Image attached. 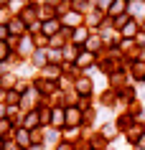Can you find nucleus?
Segmentation results:
<instances>
[{
    "mask_svg": "<svg viewBox=\"0 0 145 150\" xmlns=\"http://www.w3.org/2000/svg\"><path fill=\"white\" fill-rule=\"evenodd\" d=\"M8 33H10V36L23 38V36H28L31 31H28V25L23 23V18H21V16H13V18H10V23H8Z\"/></svg>",
    "mask_w": 145,
    "mask_h": 150,
    "instance_id": "f257e3e1",
    "label": "nucleus"
},
{
    "mask_svg": "<svg viewBox=\"0 0 145 150\" xmlns=\"http://www.w3.org/2000/svg\"><path fill=\"white\" fill-rule=\"evenodd\" d=\"M59 18H61V25H66V28H79V25H84V18L76 10H64V16H59Z\"/></svg>",
    "mask_w": 145,
    "mask_h": 150,
    "instance_id": "f03ea898",
    "label": "nucleus"
},
{
    "mask_svg": "<svg viewBox=\"0 0 145 150\" xmlns=\"http://www.w3.org/2000/svg\"><path fill=\"white\" fill-rule=\"evenodd\" d=\"M74 89H76V94H79V97H92L94 84H92L89 76H76V79H74Z\"/></svg>",
    "mask_w": 145,
    "mask_h": 150,
    "instance_id": "7ed1b4c3",
    "label": "nucleus"
},
{
    "mask_svg": "<svg viewBox=\"0 0 145 150\" xmlns=\"http://www.w3.org/2000/svg\"><path fill=\"white\" fill-rule=\"evenodd\" d=\"M54 18H59V8L56 5H51V3L38 5V23H46V21H54Z\"/></svg>",
    "mask_w": 145,
    "mask_h": 150,
    "instance_id": "20e7f679",
    "label": "nucleus"
},
{
    "mask_svg": "<svg viewBox=\"0 0 145 150\" xmlns=\"http://www.w3.org/2000/svg\"><path fill=\"white\" fill-rule=\"evenodd\" d=\"M66 112V127H79L81 125V110L79 107H64Z\"/></svg>",
    "mask_w": 145,
    "mask_h": 150,
    "instance_id": "39448f33",
    "label": "nucleus"
},
{
    "mask_svg": "<svg viewBox=\"0 0 145 150\" xmlns=\"http://www.w3.org/2000/svg\"><path fill=\"white\" fill-rule=\"evenodd\" d=\"M41 33L43 36H56V33H61V18H54V21H46V23H41Z\"/></svg>",
    "mask_w": 145,
    "mask_h": 150,
    "instance_id": "423d86ee",
    "label": "nucleus"
},
{
    "mask_svg": "<svg viewBox=\"0 0 145 150\" xmlns=\"http://www.w3.org/2000/svg\"><path fill=\"white\" fill-rule=\"evenodd\" d=\"M64 125H66V112H64V107H54V110H51V125H48V127L59 130V127H64Z\"/></svg>",
    "mask_w": 145,
    "mask_h": 150,
    "instance_id": "0eeeda50",
    "label": "nucleus"
},
{
    "mask_svg": "<svg viewBox=\"0 0 145 150\" xmlns=\"http://www.w3.org/2000/svg\"><path fill=\"white\" fill-rule=\"evenodd\" d=\"M18 54H21V56H28V59H31V56L36 54V43H33V38H31V33H28V36H23V38H21V46H18Z\"/></svg>",
    "mask_w": 145,
    "mask_h": 150,
    "instance_id": "6e6552de",
    "label": "nucleus"
},
{
    "mask_svg": "<svg viewBox=\"0 0 145 150\" xmlns=\"http://www.w3.org/2000/svg\"><path fill=\"white\" fill-rule=\"evenodd\" d=\"M16 130H18V127L13 125L8 117H3V120H0V140H13Z\"/></svg>",
    "mask_w": 145,
    "mask_h": 150,
    "instance_id": "1a4fd4ad",
    "label": "nucleus"
},
{
    "mask_svg": "<svg viewBox=\"0 0 145 150\" xmlns=\"http://www.w3.org/2000/svg\"><path fill=\"white\" fill-rule=\"evenodd\" d=\"M23 127H25V130H38V127H41V115H38V110L25 112V117H23Z\"/></svg>",
    "mask_w": 145,
    "mask_h": 150,
    "instance_id": "9d476101",
    "label": "nucleus"
},
{
    "mask_svg": "<svg viewBox=\"0 0 145 150\" xmlns=\"http://www.w3.org/2000/svg\"><path fill=\"white\" fill-rule=\"evenodd\" d=\"M13 140L21 145V148H31L33 145V140H31V130H25V127H21V130H16V135H13Z\"/></svg>",
    "mask_w": 145,
    "mask_h": 150,
    "instance_id": "9b49d317",
    "label": "nucleus"
},
{
    "mask_svg": "<svg viewBox=\"0 0 145 150\" xmlns=\"http://www.w3.org/2000/svg\"><path fill=\"white\" fill-rule=\"evenodd\" d=\"M120 36H122V38H127V41L137 38V21H135V18H130L127 23L120 28Z\"/></svg>",
    "mask_w": 145,
    "mask_h": 150,
    "instance_id": "f8f14e48",
    "label": "nucleus"
},
{
    "mask_svg": "<svg viewBox=\"0 0 145 150\" xmlns=\"http://www.w3.org/2000/svg\"><path fill=\"white\" fill-rule=\"evenodd\" d=\"M105 16H107V13H102L99 8H92L87 16H84V25H87V28H89V25H102V18H105Z\"/></svg>",
    "mask_w": 145,
    "mask_h": 150,
    "instance_id": "ddd939ff",
    "label": "nucleus"
},
{
    "mask_svg": "<svg viewBox=\"0 0 145 150\" xmlns=\"http://www.w3.org/2000/svg\"><path fill=\"white\" fill-rule=\"evenodd\" d=\"M127 13V0H115L112 5L107 8V16L110 18H120V16H125Z\"/></svg>",
    "mask_w": 145,
    "mask_h": 150,
    "instance_id": "4468645a",
    "label": "nucleus"
},
{
    "mask_svg": "<svg viewBox=\"0 0 145 150\" xmlns=\"http://www.w3.org/2000/svg\"><path fill=\"white\" fill-rule=\"evenodd\" d=\"M89 36H92V33H89L87 25H79V28H74V33H71V43H74V46H79V43H87Z\"/></svg>",
    "mask_w": 145,
    "mask_h": 150,
    "instance_id": "2eb2a0df",
    "label": "nucleus"
},
{
    "mask_svg": "<svg viewBox=\"0 0 145 150\" xmlns=\"http://www.w3.org/2000/svg\"><path fill=\"white\" fill-rule=\"evenodd\" d=\"M31 64L36 66V69H43V66H48V51H46V48H36V54L31 56Z\"/></svg>",
    "mask_w": 145,
    "mask_h": 150,
    "instance_id": "dca6fc26",
    "label": "nucleus"
},
{
    "mask_svg": "<svg viewBox=\"0 0 145 150\" xmlns=\"http://www.w3.org/2000/svg\"><path fill=\"white\" fill-rule=\"evenodd\" d=\"M59 71H61V66L48 64V66H43V69H41V79H43V81H56V79H59Z\"/></svg>",
    "mask_w": 145,
    "mask_h": 150,
    "instance_id": "f3484780",
    "label": "nucleus"
},
{
    "mask_svg": "<svg viewBox=\"0 0 145 150\" xmlns=\"http://www.w3.org/2000/svg\"><path fill=\"white\" fill-rule=\"evenodd\" d=\"M143 135H145L143 125H140V122H132V127H130V130H127V140L132 142V145H137V142H140V137H143Z\"/></svg>",
    "mask_w": 145,
    "mask_h": 150,
    "instance_id": "a211bd4d",
    "label": "nucleus"
},
{
    "mask_svg": "<svg viewBox=\"0 0 145 150\" xmlns=\"http://www.w3.org/2000/svg\"><path fill=\"white\" fill-rule=\"evenodd\" d=\"M76 66L79 69H89L92 64H94V54H89V51H79V56H76Z\"/></svg>",
    "mask_w": 145,
    "mask_h": 150,
    "instance_id": "6ab92c4d",
    "label": "nucleus"
},
{
    "mask_svg": "<svg viewBox=\"0 0 145 150\" xmlns=\"http://www.w3.org/2000/svg\"><path fill=\"white\" fill-rule=\"evenodd\" d=\"M99 135H102L107 142L115 140V137H117V125H115V122H105V125L99 127Z\"/></svg>",
    "mask_w": 145,
    "mask_h": 150,
    "instance_id": "aec40b11",
    "label": "nucleus"
},
{
    "mask_svg": "<svg viewBox=\"0 0 145 150\" xmlns=\"http://www.w3.org/2000/svg\"><path fill=\"white\" fill-rule=\"evenodd\" d=\"M127 13H130V18H132V16H135V18L145 16V3H143V0H132V3H127Z\"/></svg>",
    "mask_w": 145,
    "mask_h": 150,
    "instance_id": "412c9836",
    "label": "nucleus"
},
{
    "mask_svg": "<svg viewBox=\"0 0 145 150\" xmlns=\"http://www.w3.org/2000/svg\"><path fill=\"white\" fill-rule=\"evenodd\" d=\"M130 71H132V76H135L137 81H145V61L135 59V61H132V66H130Z\"/></svg>",
    "mask_w": 145,
    "mask_h": 150,
    "instance_id": "4be33fe9",
    "label": "nucleus"
},
{
    "mask_svg": "<svg viewBox=\"0 0 145 150\" xmlns=\"http://www.w3.org/2000/svg\"><path fill=\"white\" fill-rule=\"evenodd\" d=\"M43 142L46 145H59V130H54V127H43Z\"/></svg>",
    "mask_w": 145,
    "mask_h": 150,
    "instance_id": "5701e85b",
    "label": "nucleus"
},
{
    "mask_svg": "<svg viewBox=\"0 0 145 150\" xmlns=\"http://www.w3.org/2000/svg\"><path fill=\"white\" fill-rule=\"evenodd\" d=\"M132 122H135V117H130V115H120V117L115 120V125L122 127V130H130V127H132Z\"/></svg>",
    "mask_w": 145,
    "mask_h": 150,
    "instance_id": "b1692460",
    "label": "nucleus"
},
{
    "mask_svg": "<svg viewBox=\"0 0 145 150\" xmlns=\"http://www.w3.org/2000/svg\"><path fill=\"white\" fill-rule=\"evenodd\" d=\"M99 46H102V36L92 33V36H89V41H87V48H89V54H94V51H97Z\"/></svg>",
    "mask_w": 145,
    "mask_h": 150,
    "instance_id": "393cba45",
    "label": "nucleus"
},
{
    "mask_svg": "<svg viewBox=\"0 0 145 150\" xmlns=\"http://www.w3.org/2000/svg\"><path fill=\"white\" fill-rule=\"evenodd\" d=\"M61 54H64V61H76V56H79L74 43H71V46H64V48H61Z\"/></svg>",
    "mask_w": 145,
    "mask_h": 150,
    "instance_id": "a878e982",
    "label": "nucleus"
},
{
    "mask_svg": "<svg viewBox=\"0 0 145 150\" xmlns=\"http://www.w3.org/2000/svg\"><path fill=\"white\" fill-rule=\"evenodd\" d=\"M117 97H120V102L130 104L132 99H135V89H120V92H117Z\"/></svg>",
    "mask_w": 145,
    "mask_h": 150,
    "instance_id": "bb28decb",
    "label": "nucleus"
},
{
    "mask_svg": "<svg viewBox=\"0 0 145 150\" xmlns=\"http://www.w3.org/2000/svg\"><path fill=\"white\" fill-rule=\"evenodd\" d=\"M64 36H61V33H56V36H51V38H48V43H51V46H54V51H59V48H64L66 43H64Z\"/></svg>",
    "mask_w": 145,
    "mask_h": 150,
    "instance_id": "cd10ccee",
    "label": "nucleus"
},
{
    "mask_svg": "<svg viewBox=\"0 0 145 150\" xmlns=\"http://www.w3.org/2000/svg\"><path fill=\"white\" fill-rule=\"evenodd\" d=\"M10 54H16V51H10L8 41H0V61H8V59H10Z\"/></svg>",
    "mask_w": 145,
    "mask_h": 150,
    "instance_id": "c85d7f7f",
    "label": "nucleus"
},
{
    "mask_svg": "<svg viewBox=\"0 0 145 150\" xmlns=\"http://www.w3.org/2000/svg\"><path fill=\"white\" fill-rule=\"evenodd\" d=\"M31 38H33V43H36V48H43L48 43V36H43V33H31Z\"/></svg>",
    "mask_w": 145,
    "mask_h": 150,
    "instance_id": "c756f323",
    "label": "nucleus"
},
{
    "mask_svg": "<svg viewBox=\"0 0 145 150\" xmlns=\"http://www.w3.org/2000/svg\"><path fill=\"white\" fill-rule=\"evenodd\" d=\"M105 148H107V140L102 137V135L92 137V150H105Z\"/></svg>",
    "mask_w": 145,
    "mask_h": 150,
    "instance_id": "7c9ffc66",
    "label": "nucleus"
},
{
    "mask_svg": "<svg viewBox=\"0 0 145 150\" xmlns=\"http://www.w3.org/2000/svg\"><path fill=\"white\" fill-rule=\"evenodd\" d=\"M71 10H76V13H79V10H87V13H89L92 5H89L87 0H74V3H71Z\"/></svg>",
    "mask_w": 145,
    "mask_h": 150,
    "instance_id": "2f4dec72",
    "label": "nucleus"
},
{
    "mask_svg": "<svg viewBox=\"0 0 145 150\" xmlns=\"http://www.w3.org/2000/svg\"><path fill=\"white\" fill-rule=\"evenodd\" d=\"M48 61H51V64H56V66H59V61L64 64V54H61V51H48Z\"/></svg>",
    "mask_w": 145,
    "mask_h": 150,
    "instance_id": "473e14b6",
    "label": "nucleus"
},
{
    "mask_svg": "<svg viewBox=\"0 0 145 150\" xmlns=\"http://www.w3.org/2000/svg\"><path fill=\"white\" fill-rule=\"evenodd\" d=\"M0 81H3V84H0V87H10V84H16V74H3V76H0Z\"/></svg>",
    "mask_w": 145,
    "mask_h": 150,
    "instance_id": "72a5a7b5",
    "label": "nucleus"
},
{
    "mask_svg": "<svg viewBox=\"0 0 145 150\" xmlns=\"http://www.w3.org/2000/svg\"><path fill=\"white\" fill-rule=\"evenodd\" d=\"M3 150H23L16 140H3Z\"/></svg>",
    "mask_w": 145,
    "mask_h": 150,
    "instance_id": "f704fd0d",
    "label": "nucleus"
},
{
    "mask_svg": "<svg viewBox=\"0 0 145 150\" xmlns=\"http://www.w3.org/2000/svg\"><path fill=\"white\" fill-rule=\"evenodd\" d=\"M56 150H76V145H74V142H69V140H61L56 145Z\"/></svg>",
    "mask_w": 145,
    "mask_h": 150,
    "instance_id": "c9c22d12",
    "label": "nucleus"
},
{
    "mask_svg": "<svg viewBox=\"0 0 145 150\" xmlns=\"http://www.w3.org/2000/svg\"><path fill=\"white\" fill-rule=\"evenodd\" d=\"M74 137H76V127H66V132H64V140H69V142H71Z\"/></svg>",
    "mask_w": 145,
    "mask_h": 150,
    "instance_id": "e433bc0d",
    "label": "nucleus"
},
{
    "mask_svg": "<svg viewBox=\"0 0 145 150\" xmlns=\"http://www.w3.org/2000/svg\"><path fill=\"white\" fill-rule=\"evenodd\" d=\"M102 102H105V104H115V92H112V89H110V92H105Z\"/></svg>",
    "mask_w": 145,
    "mask_h": 150,
    "instance_id": "4c0bfd02",
    "label": "nucleus"
},
{
    "mask_svg": "<svg viewBox=\"0 0 145 150\" xmlns=\"http://www.w3.org/2000/svg\"><path fill=\"white\" fill-rule=\"evenodd\" d=\"M115 0H97V5H99V10H107L110 5H112Z\"/></svg>",
    "mask_w": 145,
    "mask_h": 150,
    "instance_id": "58836bf2",
    "label": "nucleus"
},
{
    "mask_svg": "<svg viewBox=\"0 0 145 150\" xmlns=\"http://www.w3.org/2000/svg\"><path fill=\"white\" fill-rule=\"evenodd\" d=\"M8 36H10V33H8V25L0 23V41H8Z\"/></svg>",
    "mask_w": 145,
    "mask_h": 150,
    "instance_id": "ea45409f",
    "label": "nucleus"
},
{
    "mask_svg": "<svg viewBox=\"0 0 145 150\" xmlns=\"http://www.w3.org/2000/svg\"><path fill=\"white\" fill-rule=\"evenodd\" d=\"M5 112H8V104H0V120H3V117H8Z\"/></svg>",
    "mask_w": 145,
    "mask_h": 150,
    "instance_id": "a19ab883",
    "label": "nucleus"
},
{
    "mask_svg": "<svg viewBox=\"0 0 145 150\" xmlns=\"http://www.w3.org/2000/svg\"><path fill=\"white\" fill-rule=\"evenodd\" d=\"M135 43H137V46H145V36H137V38H135Z\"/></svg>",
    "mask_w": 145,
    "mask_h": 150,
    "instance_id": "79ce46f5",
    "label": "nucleus"
},
{
    "mask_svg": "<svg viewBox=\"0 0 145 150\" xmlns=\"http://www.w3.org/2000/svg\"><path fill=\"white\" fill-rule=\"evenodd\" d=\"M25 150H43V145H31V148H25Z\"/></svg>",
    "mask_w": 145,
    "mask_h": 150,
    "instance_id": "37998d69",
    "label": "nucleus"
},
{
    "mask_svg": "<svg viewBox=\"0 0 145 150\" xmlns=\"http://www.w3.org/2000/svg\"><path fill=\"white\" fill-rule=\"evenodd\" d=\"M8 3H10V0H0V5H3V8H8Z\"/></svg>",
    "mask_w": 145,
    "mask_h": 150,
    "instance_id": "c03bdc74",
    "label": "nucleus"
},
{
    "mask_svg": "<svg viewBox=\"0 0 145 150\" xmlns=\"http://www.w3.org/2000/svg\"><path fill=\"white\" fill-rule=\"evenodd\" d=\"M140 115H143V117H145V107H143V112H140Z\"/></svg>",
    "mask_w": 145,
    "mask_h": 150,
    "instance_id": "a18cd8bd",
    "label": "nucleus"
},
{
    "mask_svg": "<svg viewBox=\"0 0 145 150\" xmlns=\"http://www.w3.org/2000/svg\"><path fill=\"white\" fill-rule=\"evenodd\" d=\"M0 150H3V140H0Z\"/></svg>",
    "mask_w": 145,
    "mask_h": 150,
    "instance_id": "49530a36",
    "label": "nucleus"
},
{
    "mask_svg": "<svg viewBox=\"0 0 145 150\" xmlns=\"http://www.w3.org/2000/svg\"><path fill=\"white\" fill-rule=\"evenodd\" d=\"M127 3H132V0H127Z\"/></svg>",
    "mask_w": 145,
    "mask_h": 150,
    "instance_id": "de8ad7c7",
    "label": "nucleus"
},
{
    "mask_svg": "<svg viewBox=\"0 0 145 150\" xmlns=\"http://www.w3.org/2000/svg\"><path fill=\"white\" fill-rule=\"evenodd\" d=\"M69 3H74V0H69Z\"/></svg>",
    "mask_w": 145,
    "mask_h": 150,
    "instance_id": "09e8293b",
    "label": "nucleus"
},
{
    "mask_svg": "<svg viewBox=\"0 0 145 150\" xmlns=\"http://www.w3.org/2000/svg\"><path fill=\"white\" fill-rule=\"evenodd\" d=\"M0 8H3V5H0Z\"/></svg>",
    "mask_w": 145,
    "mask_h": 150,
    "instance_id": "8fccbe9b",
    "label": "nucleus"
},
{
    "mask_svg": "<svg viewBox=\"0 0 145 150\" xmlns=\"http://www.w3.org/2000/svg\"><path fill=\"white\" fill-rule=\"evenodd\" d=\"M0 64H3V61H0Z\"/></svg>",
    "mask_w": 145,
    "mask_h": 150,
    "instance_id": "3c124183",
    "label": "nucleus"
},
{
    "mask_svg": "<svg viewBox=\"0 0 145 150\" xmlns=\"http://www.w3.org/2000/svg\"><path fill=\"white\" fill-rule=\"evenodd\" d=\"M89 150H92V148H89Z\"/></svg>",
    "mask_w": 145,
    "mask_h": 150,
    "instance_id": "603ef678",
    "label": "nucleus"
}]
</instances>
